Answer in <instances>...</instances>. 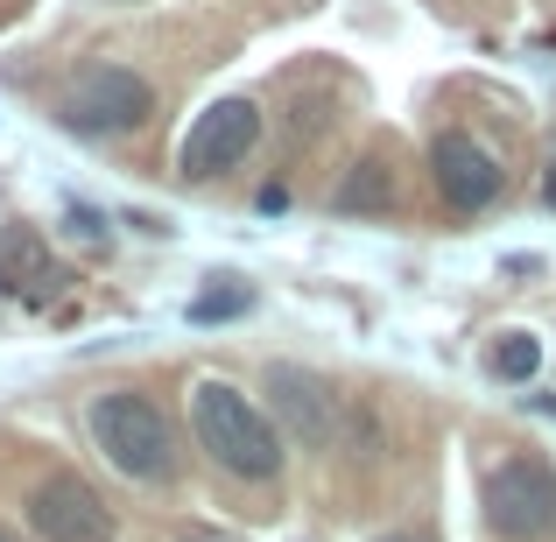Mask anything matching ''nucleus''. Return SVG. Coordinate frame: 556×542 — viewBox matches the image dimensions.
<instances>
[{"label": "nucleus", "instance_id": "f257e3e1", "mask_svg": "<svg viewBox=\"0 0 556 542\" xmlns=\"http://www.w3.org/2000/svg\"><path fill=\"white\" fill-rule=\"evenodd\" d=\"M190 430L212 451V465H226L232 479H275L282 472V430L247 402L232 380H198L190 388Z\"/></svg>", "mask_w": 556, "mask_h": 542}, {"label": "nucleus", "instance_id": "f03ea898", "mask_svg": "<svg viewBox=\"0 0 556 542\" xmlns=\"http://www.w3.org/2000/svg\"><path fill=\"white\" fill-rule=\"evenodd\" d=\"M92 437H99V451H106L127 479H169V465H177L163 408H155L149 394H135V388L99 394L92 402Z\"/></svg>", "mask_w": 556, "mask_h": 542}, {"label": "nucleus", "instance_id": "7ed1b4c3", "mask_svg": "<svg viewBox=\"0 0 556 542\" xmlns=\"http://www.w3.org/2000/svg\"><path fill=\"white\" fill-rule=\"evenodd\" d=\"M155 113V92L127 64H92L64 85V127L71 135H135Z\"/></svg>", "mask_w": 556, "mask_h": 542}, {"label": "nucleus", "instance_id": "20e7f679", "mask_svg": "<svg viewBox=\"0 0 556 542\" xmlns=\"http://www.w3.org/2000/svg\"><path fill=\"white\" fill-rule=\"evenodd\" d=\"M486 521L507 542H543L556 535V472L543 458H507L486 479Z\"/></svg>", "mask_w": 556, "mask_h": 542}, {"label": "nucleus", "instance_id": "39448f33", "mask_svg": "<svg viewBox=\"0 0 556 542\" xmlns=\"http://www.w3.org/2000/svg\"><path fill=\"white\" fill-rule=\"evenodd\" d=\"M28 521L42 542H113V515L78 472H50L28 493Z\"/></svg>", "mask_w": 556, "mask_h": 542}, {"label": "nucleus", "instance_id": "423d86ee", "mask_svg": "<svg viewBox=\"0 0 556 542\" xmlns=\"http://www.w3.org/2000/svg\"><path fill=\"white\" fill-rule=\"evenodd\" d=\"M261 141V113L247 99H218L198 113V127L184 135V177H218V169L247 163Z\"/></svg>", "mask_w": 556, "mask_h": 542}, {"label": "nucleus", "instance_id": "0eeeda50", "mask_svg": "<svg viewBox=\"0 0 556 542\" xmlns=\"http://www.w3.org/2000/svg\"><path fill=\"white\" fill-rule=\"evenodd\" d=\"M430 177L444 190V204H458V212H486V204L501 198V163H493L472 135H458V127L430 141Z\"/></svg>", "mask_w": 556, "mask_h": 542}, {"label": "nucleus", "instance_id": "6e6552de", "mask_svg": "<svg viewBox=\"0 0 556 542\" xmlns=\"http://www.w3.org/2000/svg\"><path fill=\"white\" fill-rule=\"evenodd\" d=\"M268 394L289 416V430L303 444H331V388L311 374V366H268Z\"/></svg>", "mask_w": 556, "mask_h": 542}, {"label": "nucleus", "instance_id": "1a4fd4ad", "mask_svg": "<svg viewBox=\"0 0 556 542\" xmlns=\"http://www.w3.org/2000/svg\"><path fill=\"white\" fill-rule=\"evenodd\" d=\"M0 282H8L14 297H28V303H50L56 282H64V268L50 261V247H42L28 226H14L8 240H0Z\"/></svg>", "mask_w": 556, "mask_h": 542}, {"label": "nucleus", "instance_id": "9d476101", "mask_svg": "<svg viewBox=\"0 0 556 542\" xmlns=\"http://www.w3.org/2000/svg\"><path fill=\"white\" fill-rule=\"evenodd\" d=\"M394 204V169L367 155V163H353V177L339 184V212H388Z\"/></svg>", "mask_w": 556, "mask_h": 542}, {"label": "nucleus", "instance_id": "9b49d317", "mask_svg": "<svg viewBox=\"0 0 556 542\" xmlns=\"http://www.w3.org/2000/svg\"><path fill=\"white\" fill-rule=\"evenodd\" d=\"M486 366H493V380H529L535 366H543V345H535L529 331H507V339L486 353Z\"/></svg>", "mask_w": 556, "mask_h": 542}, {"label": "nucleus", "instance_id": "f8f14e48", "mask_svg": "<svg viewBox=\"0 0 556 542\" xmlns=\"http://www.w3.org/2000/svg\"><path fill=\"white\" fill-rule=\"evenodd\" d=\"M247 311V289H232V297H204V303H190V317L198 325H212V317H240Z\"/></svg>", "mask_w": 556, "mask_h": 542}, {"label": "nucleus", "instance_id": "ddd939ff", "mask_svg": "<svg viewBox=\"0 0 556 542\" xmlns=\"http://www.w3.org/2000/svg\"><path fill=\"white\" fill-rule=\"evenodd\" d=\"M543 204H556V155H549V169H543Z\"/></svg>", "mask_w": 556, "mask_h": 542}, {"label": "nucleus", "instance_id": "4468645a", "mask_svg": "<svg viewBox=\"0 0 556 542\" xmlns=\"http://www.w3.org/2000/svg\"><path fill=\"white\" fill-rule=\"evenodd\" d=\"M190 542H232V535H190Z\"/></svg>", "mask_w": 556, "mask_h": 542}, {"label": "nucleus", "instance_id": "2eb2a0df", "mask_svg": "<svg viewBox=\"0 0 556 542\" xmlns=\"http://www.w3.org/2000/svg\"><path fill=\"white\" fill-rule=\"evenodd\" d=\"M388 542H416V535H388Z\"/></svg>", "mask_w": 556, "mask_h": 542}, {"label": "nucleus", "instance_id": "dca6fc26", "mask_svg": "<svg viewBox=\"0 0 556 542\" xmlns=\"http://www.w3.org/2000/svg\"><path fill=\"white\" fill-rule=\"evenodd\" d=\"M0 542H14V535H8V529H0Z\"/></svg>", "mask_w": 556, "mask_h": 542}]
</instances>
